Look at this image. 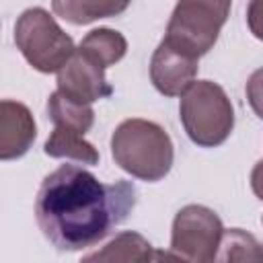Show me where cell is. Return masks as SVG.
<instances>
[{"label":"cell","instance_id":"obj_1","mask_svg":"<svg viewBox=\"0 0 263 263\" xmlns=\"http://www.w3.org/2000/svg\"><path fill=\"white\" fill-rule=\"evenodd\" d=\"M136 205L127 181L101 183L92 173L62 164L51 171L35 197V218L58 251H82L103 240Z\"/></svg>","mask_w":263,"mask_h":263},{"label":"cell","instance_id":"obj_2","mask_svg":"<svg viewBox=\"0 0 263 263\" xmlns=\"http://www.w3.org/2000/svg\"><path fill=\"white\" fill-rule=\"evenodd\" d=\"M111 154L115 164L142 181H160L168 175L175 150L171 136L154 121L125 119L111 136Z\"/></svg>","mask_w":263,"mask_h":263},{"label":"cell","instance_id":"obj_3","mask_svg":"<svg viewBox=\"0 0 263 263\" xmlns=\"http://www.w3.org/2000/svg\"><path fill=\"white\" fill-rule=\"evenodd\" d=\"M179 117L189 140L201 148L224 144L234 127L232 103L212 80H195L181 95Z\"/></svg>","mask_w":263,"mask_h":263},{"label":"cell","instance_id":"obj_4","mask_svg":"<svg viewBox=\"0 0 263 263\" xmlns=\"http://www.w3.org/2000/svg\"><path fill=\"white\" fill-rule=\"evenodd\" d=\"M230 8L232 0H179L168 18L164 41L199 60L216 45Z\"/></svg>","mask_w":263,"mask_h":263},{"label":"cell","instance_id":"obj_5","mask_svg":"<svg viewBox=\"0 0 263 263\" xmlns=\"http://www.w3.org/2000/svg\"><path fill=\"white\" fill-rule=\"evenodd\" d=\"M14 43L23 58L43 74L58 72L76 51L74 41L45 8H27L14 25Z\"/></svg>","mask_w":263,"mask_h":263},{"label":"cell","instance_id":"obj_6","mask_svg":"<svg viewBox=\"0 0 263 263\" xmlns=\"http://www.w3.org/2000/svg\"><path fill=\"white\" fill-rule=\"evenodd\" d=\"M224 226L218 214L205 205L189 203L181 208L173 220L171 251L175 257L208 263L218 259Z\"/></svg>","mask_w":263,"mask_h":263},{"label":"cell","instance_id":"obj_7","mask_svg":"<svg viewBox=\"0 0 263 263\" xmlns=\"http://www.w3.org/2000/svg\"><path fill=\"white\" fill-rule=\"evenodd\" d=\"M58 90L86 105L113 95V86L105 78V68L95 64L80 49L58 70Z\"/></svg>","mask_w":263,"mask_h":263},{"label":"cell","instance_id":"obj_8","mask_svg":"<svg viewBox=\"0 0 263 263\" xmlns=\"http://www.w3.org/2000/svg\"><path fill=\"white\" fill-rule=\"evenodd\" d=\"M197 68V58L173 47L162 39L150 60V80L160 95L179 97L195 82Z\"/></svg>","mask_w":263,"mask_h":263},{"label":"cell","instance_id":"obj_9","mask_svg":"<svg viewBox=\"0 0 263 263\" xmlns=\"http://www.w3.org/2000/svg\"><path fill=\"white\" fill-rule=\"evenodd\" d=\"M35 136L37 125L31 111L23 103L4 99L0 103V158H21L35 142Z\"/></svg>","mask_w":263,"mask_h":263},{"label":"cell","instance_id":"obj_10","mask_svg":"<svg viewBox=\"0 0 263 263\" xmlns=\"http://www.w3.org/2000/svg\"><path fill=\"white\" fill-rule=\"evenodd\" d=\"M129 4L132 0H51L53 12L72 25H88L99 18L117 16Z\"/></svg>","mask_w":263,"mask_h":263},{"label":"cell","instance_id":"obj_11","mask_svg":"<svg viewBox=\"0 0 263 263\" xmlns=\"http://www.w3.org/2000/svg\"><path fill=\"white\" fill-rule=\"evenodd\" d=\"M158 257H168L166 253H154L152 245L138 232H121L113 240H109L101 251L90 253L84 257V261H150Z\"/></svg>","mask_w":263,"mask_h":263},{"label":"cell","instance_id":"obj_12","mask_svg":"<svg viewBox=\"0 0 263 263\" xmlns=\"http://www.w3.org/2000/svg\"><path fill=\"white\" fill-rule=\"evenodd\" d=\"M43 152L51 158H70L82 164H99L97 148L84 140V134L70 129V127H55L47 138Z\"/></svg>","mask_w":263,"mask_h":263},{"label":"cell","instance_id":"obj_13","mask_svg":"<svg viewBox=\"0 0 263 263\" xmlns=\"http://www.w3.org/2000/svg\"><path fill=\"white\" fill-rule=\"evenodd\" d=\"M78 49L88 55L95 64H99L101 68H109L113 64H117L125 51H127V41L119 31L107 29V27H99L92 29L90 33L84 35V39L80 41Z\"/></svg>","mask_w":263,"mask_h":263},{"label":"cell","instance_id":"obj_14","mask_svg":"<svg viewBox=\"0 0 263 263\" xmlns=\"http://www.w3.org/2000/svg\"><path fill=\"white\" fill-rule=\"evenodd\" d=\"M47 115L55 127H70L86 134L95 123V111L86 103H78L64 92L55 90L47 99Z\"/></svg>","mask_w":263,"mask_h":263},{"label":"cell","instance_id":"obj_15","mask_svg":"<svg viewBox=\"0 0 263 263\" xmlns=\"http://www.w3.org/2000/svg\"><path fill=\"white\" fill-rule=\"evenodd\" d=\"M218 261H263V245L240 228L224 230Z\"/></svg>","mask_w":263,"mask_h":263},{"label":"cell","instance_id":"obj_16","mask_svg":"<svg viewBox=\"0 0 263 263\" xmlns=\"http://www.w3.org/2000/svg\"><path fill=\"white\" fill-rule=\"evenodd\" d=\"M247 99L251 109L257 113V117L263 119V68L255 70L247 80Z\"/></svg>","mask_w":263,"mask_h":263},{"label":"cell","instance_id":"obj_17","mask_svg":"<svg viewBox=\"0 0 263 263\" xmlns=\"http://www.w3.org/2000/svg\"><path fill=\"white\" fill-rule=\"evenodd\" d=\"M247 25L251 33L263 41V0H251L247 6Z\"/></svg>","mask_w":263,"mask_h":263},{"label":"cell","instance_id":"obj_18","mask_svg":"<svg viewBox=\"0 0 263 263\" xmlns=\"http://www.w3.org/2000/svg\"><path fill=\"white\" fill-rule=\"evenodd\" d=\"M251 187H253V193L263 199V160H259L255 166H253V173H251Z\"/></svg>","mask_w":263,"mask_h":263},{"label":"cell","instance_id":"obj_19","mask_svg":"<svg viewBox=\"0 0 263 263\" xmlns=\"http://www.w3.org/2000/svg\"><path fill=\"white\" fill-rule=\"evenodd\" d=\"M261 222H263V218H261Z\"/></svg>","mask_w":263,"mask_h":263}]
</instances>
